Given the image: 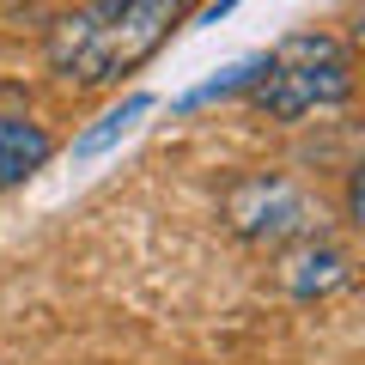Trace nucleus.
Listing matches in <instances>:
<instances>
[{
	"label": "nucleus",
	"instance_id": "obj_1",
	"mask_svg": "<svg viewBox=\"0 0 365 365\" xmlns=\"http://www.w3.org/2000/svg\"><path fill=\"white\" fill-rule=\"evenodd\" d=\"M189 0H79L49 25V67L73 86H116L177 31Z\"/></svg>",
	"mask_w": 365,
	"mask_h": 365
},
{
	"label": "nucleus",
	"instance_id": "obj_2",
	"mask_svg": "<svg viewBox=\"0 0 365 365\" xmlns=\"http://www.w3.org/2000/svg\"><path fill=\"white\" fill-rule=\"evenodd\" d=\"M353 91V61L347 43L329 31H299L280 37L268 55H256V79H250V104L268 110L274 122H299L311 110H335Z\"/></svg>",
	"mask_w": 365,
	"mask_h": 365
},
{
	"label": "nucleus",
	"instance_id": "obj_3",
	"mask_svg": "<svg viewBox=\"0 0 365 365\" xmlns=\"http://www.w3.org/2000/svg\"><path fill=\"white\" fill-rule=\"evenodd\" d=\"M225 225H232L244 244H268V250H287V244H304L317 237V213H311V195H304L292 177L280 170H256V177H237L225 189Z\"/></svg>",
	"mask_w": 365,
	"mask_h": 365
},
{
	"label": "nucleus",
	"instance_id": "obj_4",
	"mask_svg": "<svg viewBox=\"0 0 365 365\" xmlns=\"http://www.w3.org/2000/svg\"><path fill=\"white\" fill-rule=\"evenodd\" d=\"M280 280H287V292H292V299H304V304H311V299H329V292H341V287L353 280V256L317 232V237H304V244L287 250Z\"/></svg>",
	"mask_w": 365,
	"mask_h": 365
},
{
	"label": "nucleus",
	"instance_id": "obj_5",
	"mask_svg": "<svg viewBox=\"0 0 365 365\" xmlns=\"http://www.w3.org/2000/svg\"><path fill=\"white\" fill-rule=\"evenodd\" d=\"M49 153H55V140H49L43 122H31V116H0V189L37 177V170L49 165Z\"/></svg>",
	"mask_w": 365,
	"mask_h": 365
},
{
	"label": "nucleus",
	"instance_id": "obj_6",
	"mask_svg": "<svg viewBox=\"0 0 365 365\" xmlns=\"http://www.w3.org/2000/svg\"><path fill=\"white\" fill-rule=\"evenodd\" d=\"M146 110H153V98H146V91H134V98H128L122 110H110V116H98V128H86V134H79V140H73V158H91V153H104V146H116L122 134H128L134 122L146 116Z\"/></svg>",
	"mask_w": 365,
	"mask_h": 365
},
{
	"label": "nucleus",
	"instance_id": "obj_7",
	"mask_svg": "<svg viewBox=\"0 0 365 365\" xmlns=\"http://www.w3.org/2000/svg\"><path fill=\"white\" fill-rule=\"evenodd\" d=\"M250 79H256V55L237 67H225L220 79H207V86H195L189 98H182V110H195V104H213V98H232V91H250Z\"/></svg>",
	"mask_w": 365,
	"mask_h": 365
}]
</instances>
